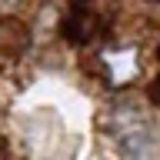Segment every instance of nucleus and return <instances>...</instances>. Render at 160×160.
I'll return each mask as SVG.
<instances>
[{
  "instance_id": "nucleus-1",
  "label": "nucleus",
  "mask_w": 160,
  "mask_h": 160,
  "mask_svg": "<svg viewBox=\"0 0 160 160\" xmlns=\"http://www.w3.org/2000/svg\"><path fill=\"white\" fill-rule=\"evenodd\" d=\"M0 3H13V0H0Z\"/></svg>"
}]
</instances>
